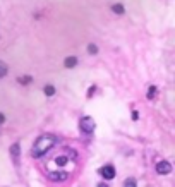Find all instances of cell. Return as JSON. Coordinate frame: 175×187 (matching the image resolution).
I'll list each match as a JSON object with an SVG mask.
<instances>
[{
	"label": "cell",
	"mask_w": 175,
	"mask_h": 187,
	"mask_svg": "<svg viewBox=\"0 0 175 187\" xmlns=\"http://www.w3.org/2000/svg\"><path fill=\"white\" fill-rule=\"evenodd\" d=\"M76 64H77V59H76V57H67V59L63 60V65L67 67V69H72V67H76Z\"/></svg>",
	"instance_id": "obj_6"
},
{
	"label": "cell",
	"mask_w": 175,
	"mask_h": 187,
	"mask_svg": "<svg viewBox=\"0 0 175 187\" xmlns=\"http://www.w3.org/2000/svg\"><path fill=\"white\" fill-rule=\"evenodd\" d=\"M156 173H160V175H168V173H172V165L167 160L158 162L156 163Z\"/></svg>",
	"instance_id": "obj_4"
},
{
	"label": "cell",
	"mask_w": 175,
	"mask_h": 187,
	"mask_svg": "<svg viewBox=\"0 0 175 187\" xmlns=\"http://www.w3.org/2000/svg\"><path fill=\"white\" fill-rule=\"evenodd\" d=\"M55 163L62 167V165H65V163H67V158H65V156H59V158L55 160Z\"/></svg>",
	"instance_id": "obj_14"
},
{
	"label": "cell",
	"mask_w": 175,
	"mask_h": 187,
	"mask_svg": "<svg viewBox=\"0 0 175 187\" xmlns=\"http://www.w3.org/2000/svg\"><path fill=\"white\" fill-rule=\"evenodd\" d=\"M112 11L115 12V14H124V12H125V9H124L122 4H115V5L112 7Z\"/></svg>",
	"instance_id": "obj_10"
},
{
	"label": "cell",
	"mask_w": 175,
	"mask_h": 187,
	"mask_svg": "<svg viewBox=\"0 0 175 187\" xmlns=\"http://www.w3.org/2000/svg\"><path fill=\"white\" fill-rule=\"evenodd\" d=\"M156 93H158L156 86H151L148 89V93H146V96H148V100H153V98H156Z\"/></svg>",
	"instance_id": "obj_7"
},
{
	"label": "cell",
	"mask_w": 175,
	"mask_h": 187,
	"mask_svg": "<svg viewBox=\"0 0 175 187\" xmlns=\"http://www.w3.org/2000/svg\"><path fill=\"white\" fill-rule=\"evenodd\" d=\"M67 177H69L67 172H52V173H48V179L53 180V182H62V180H65Z\"/></svg>",
	"instance_id": "obj_5"
},
{
	"label": "cell",
	"mask_w": 175,
	"mask_h": 187,
	"mask_svg": "<svg viewBox=\"0 0 175 187\" xmlns=\"http://www.w3.org/2000/svg\"><path fill=\"white\" fill-rule=\"evenodd\" d=\"M79 127L84 134H91L94 131V120L91 117H82L81 122H79Z\"/></svg>",
	"instance_id": "obj_2"
},
{
	"label": "cell",
	"mask_w": 175,
	"mask_h": 187,
	"mask_svg": "<svg viewBox=\"0 0 175 187\" xmlns=\"http://www.w3.org/2000/svg\"><path fill=\"white\" fill-rule=\"evenodd\" d=\"M17 81H19V84H31L33 77H31V76H21Z\"/></svg>",
	"instance_id": "obj_9"
},
{
	"label": "cell",
	"mask_w": 175,
	"mask_h": 187,
	"mask_svg": "<svg viewBox=\"0 0 175 187\" xmlns=\"http://www.w3.org/2000/svg\"><path fill=\"white\" fill-rule=\"evenodd\" d=\"M19 151H21V148H19L17 143H15L14 146H11V154H12V158H15V160H17V158H19Z\"/></svg>",
	"instance_id": "obj_8"
},
{
	"label": "cell",
	"mask_w": 175,
	"mask_h": 187,
	"mask_svg": "<svg viewBox=\"0 0 175 187\" xmlns=\"http://www.w3.org/2000/svg\"><path fill=\"white\" fill-rule=\"evenodd\" d=\"M53 144H55V137L50 136V134H43V136H40L36 141H34L33 149H31V154H33L34 158L43 156V154H46L50 149H52Z\"/></svg>",
	"instance_id": "obj_1"
},
{
	"label": "cell",
	"mask_w": 175,
	"mask_h": 187,
	"mask_svg": "<svg viewBox=\"0 0 175 187\" xmlns=\"http://www.w3.org/2000/svg\"><path fill=\"white\" fill-rule=\"evenodd\" d=\"M88 51L90 53H98V47L96 45H88Z\"/></svg>",
	"instance_id": "obj_15"
},
{
	"label": "cell",
	"mask_w": 175,
	"mask_h": 187,
	"mask_svg": "<svg viewBox=\"0 0 175 187\" xmlns=\"http://www.w3.org/2000/svg\"><path fill=\"white\" fill-rule=\"evenodd\" d=\"M130 117H132V120H138V118H139V114H138V112H132V114H130Z\"/></svg>",
	"instance_id": "obj_16"
},
{
	"label": "cell",
	"mask_w": 175,
	"mask_h": 187,
	"mask_svg": "<svg viewBox=\"0 0 175 187\" xmlns=\"http://www.w3.org/2000/svg\"><path fill=\"white\" fill-rule=\"evenodd\" d=\"M4 122H5V115L0 114V124H4Z\"/></svg>",
	"instance_id": "obj_17"
},
{
	"label": "cell",
	"mask_w": 175,
	"mask_h": 187,
	"mask_svg": "<svg viewBox=\"0 0 175 187\" xmlns=\"http://www.w3.org/2000/svg\"><path fill=\"white\" fill-rule=\"evenodd\" d=\"M5 74H7V65H5V62H2V60H0V79H2V77H5Z\"/></svg>",
	"instance_id": "obj_11"
},
{
	"label": "cell",
	"mask_w": 175,
	"mask_h": 187,
	"mask_svg": "<svg viewBox=\"0 0 175 187\" xmlns=\"http://www.w3.org/2000/svg\"><path fill=\"white\" fill-rule=\"evenodd\" d=\"M45 95H46V96H53V95H55V88H53V86H50V84H46V86H45Z\"/></svg>",
	"instance_id": "obj_12"
},
{
	"label": "cell",
	"mask_w": 175,
	"mask_h": 187,
	"mask_svg": "<svg viewBox=\"0 0 175 187\" xmlns=\"http://www.w3.org/2000/svg\"><path fill=\"white\" fill-rule=\"evenodd\" d=\"M136 184H138V182H136V179H127L125 182H124V185H125V187H136Z\"/></svg>",
	"instance_id": "obj_13"
},
{
	"label": "cell",
	"mask_w": 175,
	"mask_h": 187,
	"mask_svg": "<svg viewBox=\"0 0 175 187\" xmlns=\"http://www.w3.org/2000/svg\"><path fill=\"white\" fill-rule=\"evenodd\" d=\"M98 173H100L103 179L112 180L113 177H115V167H113V165H105V167H101V168L98 170Z\"/></svg>",
	"instance_id": "obj_3"
}]
</instances>
